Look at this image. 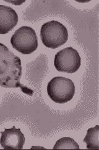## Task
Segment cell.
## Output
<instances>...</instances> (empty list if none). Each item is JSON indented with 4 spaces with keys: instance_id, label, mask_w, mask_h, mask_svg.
I'll list each match as a JSON object with an SVG mask.
<instances>
[{
    "instance_id": "ba28073f",
    "label": "cell",
    "mask_w": 99,
    "mask_h": 150,
    "mask_svg": "<svg viewBox=\"0 0 99 150\" xmlns=\"http://www.w3.org/2000/svg\"><path fill=\"white\" fill-rule=\"evenodd\" d=\"M83 142L87 144V149H99V126L87 129L86 137Z\"/></svg>"
},
{
    "instance_id": "7a4b0ae2",
    "label": "cell",
    "mask_w": 99,
    "mask_h": 150,
    "mask_svg": "<svg viewBox=\"0 0 99 150\" xmlns=\"http://www.w3.org/2000/svg\"><path fill=\"white\" fill-rule=\"evenodd\" d=\"M40 38L42 43L47 48L56 49L66 43L68 32L63 24L53 20L42 26Z\"/></svg>"
},
{
    "instance_id": "8992f818",
    "label": "cell",
    "mask_w": 99,
    "mask_h": 150,
    "mask_svg": "<svg viewBox=\"0 0 99 150\" xmlns=\"http://www.w3.org/2000/svg\"><path fill=\"white\" fill-rule=\"evenodd\" d=\"M0 139L3 148L6 149H22L25 143V137L21 129H17L15 126L10 129H4L1 131Z\"/></svg>"
},
{
    "instance_id": "277c9868",
    "label": "cell",
    "mask_w": 99,
    "mask_h": 150,
    "mask_svg": "<svg viewBox=\"0 0 99 150\" xmlns=\"http://www.w3.org/2000/svg\"><path fill=\"white\" fill-rule=\"evenodd\" d=\"M11 43L22 54H30L37 49L38 39L35 30L29 26H22L17 29L11 38Z\"/></svg>"
},
{
    "instance_id": "6da1fadb",
    "label": "cell",
    "mask_w": 99,
    "mask_h": 150,
    "mask_svg": "<svg viewBox=\"0 0 99 150\" xmlns=\"http://www.w3.org/2000/svg\"><path fill=\"white\" fill-rule=\"evenodd\" d=\"M22 70L21 59L0 43V86L20 88L24 93L32 96L34 91L20 83Z\"/></svg>"
},
{
    "instance_id": "5b68a950",
    "label": "cell",
    "mask_w": 99,
    "mask_h": 150,
    "mask_svg": "<svg viewBox=\"0 0 99 150\" xmlns=\"http://www.w3.org/2000/svg\"><path fill=\"white\" fill-rule=\"evenodd\" d=\"M81 64V56L72 47L60 50L55 56V67L60 72L74 73L79 69Z\"/></svg>"
},
{
    "instance_id": "52a82bcc",
    "label": "cell",
    "mask_w": 99,
    "mask_h": 150,
    "mask_svg": "<svg viewBox=\"0 0 99 150\" xmlns=\"http://www.w3.org/2000/svg\"><path fill=\"white\" fill-rule=\"evenodd\" d=\"M18 22L15 10L7 6L0 5V34L5 35L11 31Z\"/></svg>"
},
{
    "instance_id": "3957f363",
    "label": "cell",
    "mask_w": 99,
    "mask_h": 150,
    "mask_svg": "<svg viewBox=\"0 0 99 150\" xmlns=\"http://www.w3.org/2000/svg\"><path fill=\"white\" fill-rule=\"evenodd\" d=\"M47 93L51 100L63 104L73 99L75 94L74 83L69 78L55 77L48 83Z\"/></svg>"
},
{
    "instance_id": "9c48e42d",
    "label": "cell",
    "mask_w": 99,
    "mask_h": 150,
    "mask_svg": "<svg viewBox=\"0 0 99 150\" xmlns=\"http://www.w3.org/2000/svg\"><path fill=\"white\" fill-rule=\"evenodd\" d=\"M54 149H79V144L74 139L69 137H64L58 139L53 147Z\"/></svg>"
}]
</instances>
